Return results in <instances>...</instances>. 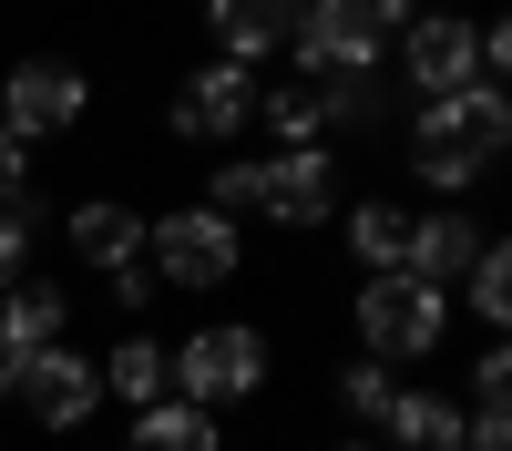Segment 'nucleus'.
Returning a JSON list of instances; mask_svg holds the SVG:
<instances>
[{
	"label": "nucleus",
	"instance_id": "aec40b11",
	"mask_svg": "<svg viewBox=\"0 0 512 451\" xmlns=\"http://www.w3.org/2000/svg\"><path fill=\"white\" fill-rule=\"evenodd\" d=\"M256 123L277 134V154H287V144H328V134H318V103H308V82H297V72H287V82H256Z\"/></svg>",
	"mask_w": 512,
	"mask_h": 451
},
{
	"label": "nucleus",
	"instance_id": "9b49d317",
	"mask_svg": "<svg viewBox=\"0 0 512 451\" xmlns=\"http://www.w3.org/2000/svg\"><path fill=\"white\" fill-rule=\"evenodd\" d=\"M62 257H72L82 277L144 267V205H134V195H72V205H62Z\"/></svg>",
	"mask_w": 512,
	"mask_h": 451
},
{
	"label": "nucleus",
	"instance_id": "f8f14e48",
	"mask_svg": "<svg viewBox=\"0 0 512 451\" xmlns=\"http://www.w3.org/2000/svg\"><path fill=\"white\" fill-rule=\"evenodd\" d=\"M195 21H205V41H216V62L267 72L287 52V31H297V0H195Z\"/></svg>",
	"mask_w": 512,
	"mask_h": 451
},
{
	"label": "nucleus",
	"instance_id": "412c9836",
	"mask_svg": "<svg viewBox=\"0 0 512 451\" xmlns=\"http://www.w3.org/2000/svg\"><path fill=\"white\" fill-rule=\"evenodd\" d=\"M390 390H400V369H390V359H338V410H349V421H369V431H379Z\"/></svg>",
	"mask_w": 512,
	"mask_h": 451
},
{
	"label": "nucleus",
	"instance_id": "20e7f679",
	"mask_svg": "<svg viewBox=\"0 0 512 451\" xmlns=\"http://www.w3.org/2000/svg\"><path fill=\"white\" fill-rule=\"evenodd\" d=\"M420 0H297V31H287V72H369L390 41L410 31Z\"/></svg>",
	"mask_w": 512,
	"mask_h": 451
},
{
	"label": "nucleus",
	"instance_id": "2eb2a0df",
	"mask_svg": "<svg viewBox=\"0 0 512 451\" xmlns=\"http://www.w3.org/2000/svg\"><path fill=\"white\" fill-rule=\"evenodd\" d=\"M379 451H472L461 400L451 390H390V410H379Z\"/></svg>",
	"mask_w": 512,
	"mask_h": 451
},
{
	"label": "nucleus",
	"instance_id": "6ab92c4d",
	"mask_svg": "<svg viewBox=\"0 0 512 451\" xmlns=\"http://www.w3.org/2000/svg\"><path fill=\"white\" fill-rule=\"evenodd\" d=\"M461 308L482 318V339H502V328H512V246H502V236H482V257L461 267Z\"/></svg>",
	"mask_w": 512,
	"mask_h": 451
},
{
	"label": "nucleus",
	"instance_id": "1a4fd4ad",
	"mask_svg": "<svg viewBox=\"0 0 512 451\" xmlns=\"http://www.w3.org/2000/svg\"><path fill=\"white\" fill-rule=\"evenodd\" d=\"M11 410L41 431V441H82L103 421V369H93V349H41V359H21V390H11Z\"/></svg>",
	"mask_w": 512,
	"mask_h": 451
},
{
	"label": "nucleus",
	"instance_id": "4be33fe9",
	"mask_svg": "<svg viewBox=\"0 0 512 451\" xmlns=\"http://www.w3.org/2000/svg\"><path fill=\"white\" fill-rule=\"evenodd\" d=\"M41 267V205L21 195V205H0V287H21Z\"/></svg>",
	"mask_w": 512,
	"mask_h": 451
},
{
	"label": "nucleus",
	"instance_id": "7ed1b4c3",
	"mask_svg": "<svg viewBox=\"0 0 512 451\" xmlns=\"http://www.w3.org/2000/svg\"><path fill=\"white\" fill-rule=\"evenodd\" d=\"M144 267H154V287L226 298V287H246V226L185 195V205H164V216H144Z\"/></svg>",
	"mask_w": 512,
	"mask_h": 451
},
{
	"label": "nucleus",
	"instance_id": "a211bd4d",
	"mask_svg": "<svg viewBox=\"0 0 512 451\" xmlns=\"http://www.w3.org/2000/svg\"><path fill=\"white\" fill-rule=\"evenodd\" d=\"M93 369H103V400H123V410L164 400V339L154 328H123L113 349H93Z\"/></svg>",
	"mask_w": 512,
	"mask_h": 451
},
{
	"label": "nucleus",
	"instance_id": "f3484780",
	"mask_svg": "<svg viewBox=\"0 0 512 451\" xmlns=\"http://www.w3.org/2000/svg\"><path fill=\"white\" fill-rule=\"evenodd\" d=\"M123 451H226V421L164 390V400H144V410H123Z\"/></svg>",
	"mask_w": 512,
	"mask_h": 451
},
{
	"label": "nucleus",
	"instance_id": "39448f33",
	"mask_svg": "<svg viewBox=\"0 0 512 451\" xmlns=\"http://www.w3.org/2000/svg\"><path fill=\"white\" fill-rule=\"evenodd\" d=\"M82 123H93V62L72 52H21L0 72V134L21 144H72Z\"/></svg>",
	"mask_w": 512,
	"mask_h": 451
},
{
	"label": "nucleus",
	"instance_id": "f03ea898",
	"mask_svg": "<svg viewBox=\"0 0 512 451\" xmlns=\"http://www.w3.org/2000/svg\"><path fill=\"white\" fill-rule=\"evenodd\" d=\"M267 380H277V328L267 318H195L185 339H164V390L216 410V421L267 400Z\"/></svg>",
	"mask_w": 512,
	"mask_h": 451
},
{
	"label": "nucleus",
	"instance_id": "b1692460",
	"mask_svg": "<svg viewBox=\"0 0 512 451\" xmlns=\"http://www.w3.org/2000/svg\"><path fill=\"white\" fill-rule=\"evenodd\" d=\"M21 195H31V144L0 134V205H21Z\"/></svg>",
	"mask_w": 512,
	"mask_h": 451
},
{
	"label": "nucleus",
	"instance_id": "6e6552de",
	"mask_svg": "<svg viewBox=\"0 0 512 451\" xmlns=\"http://www.w3.org/2000/svg\"><path fill=\"white\" fill-rule=\"evenodd\" d=\"M472 11L461 0H441V11H410V31L390 41V62H400V82H410V103H451V93H472L482 82V52H472Z\"/></svg>",
	"mask_w": 512,
	"mask_h": 451
},
{
	"label": "nucleus",
	"instance_id": "4468645a",
	"mask_svg": "<svg viewBox=\"0 0 512 451\" xmlns=\"http://www.w3.org/2000/svg\"><path fill=\"white\" fill-rule=\"evenodd\" d=\"M328 226H338V246H349V267H359V277H390V267H400V246H410V205H400V195H349Z\"/></svg>",
	"mask_w": 512,
	"mask_h": 451
},
{
	"label": "nucleus",
	"instance_id": "f257e3e1",
	"mask_svg": "<svg viewBox=\"0 0 512 451\" xmlns=\"http://www.w3.org/2000/svg\"><path fill=\"white\" fill-rule=\"evenodd\" d=\"M502 154H512V93H492V82H472V93H451V103H410V123H400L410 185L441 195V205H461Z\"/></svg>",
	"mask_w": 512,
	"mask_h": 451
},
{
	"label": "nucleus",
	"instance_id": "9d476101",
	"mask_svg": "<svg viewBox=\"0 0 512 451\" xmlns=\"http://www.w3.org/2000/svg\"><path fill=\"white\" fill-rule=\"evenodd\" d=\"M256 82L267 72H236V62L205 52L195 72H175V93H164V134L175 144H236L256 123Z\"/></svg>",
	"mask_w": 512,
	"mask_h": 451
},
{
	"label": "nucleus",
	"instance_id": "423d86ee",
	"mask_svg": "<svg viewBox=\"0 0 512 451\" xmlns=\"http://www.w3.org/2000/svg\"><path fill=\"white\" fill-rule=\"evenodd\" d=\"M349 328H359V359H390V369H410V359H431V349L451 339V298L390 267V277H359Z\"/></svg>",
	"mask_w": 512,
	"mask_h": 451
},
{
	"label": "nucleus",
	"instance_id": "5701e85b",
	"mask_svg": "<svg viewBox=\"0 0 512 451\" xmlns=\"http://www.w3.org/2000/svg\"><path fill=\"white\" fill-rule=\"evenodd\" d=\"M103 298H113V318H123V328H134V318L154 308V267H113V277H103Z\"/></svg>",
	"mask_w": 512,
	"mask_h": 451
},
{
	"label": "nucleus",
	"instance_id": "393cba45",
	"mask_svg": "<svg viewBox=\"0 0 512 451\" xmlns=\"http://www.w3.org/2000/svg\"><path fill=\"white\" fill-rule=\"evenodd\" d=\"M11 390H21V359H11V349H0V400H11Z\"/></svg>",
	"mask_w": 512,
	"mask_h": 451
},
{
	"label": "nucleus",
	"instance_id": "dca6fc26",
	"mask_svg": "<svg viewBox=\"0 0 512 451\" xmlns=\"http://www.w3.org/2000/svg\"><path fill=\"white\" fill-rule=\"evenodd\" d=\"M72 339V298L52 277H21V287H0V349L11 359H41V349H62Z\"/></svg>",
	"mask_w": 512,
	"mask_h": 451
},
{
	"label": "nucleus",
	"instance_id": "ddd939ff",
	"mask_svg": "<svg viewBox=\"0 0 512 451\" xmlns=\"http://www.w3.org/2000/svg\"><path fill=\"white\" fill-rule=\"evenodd\" d=\"M482 216H472V205H431V216H410V246H400V277H420V287H441V298H451V287H461V267H472L482 257Z\"/></svg>",
	"mask_w": 512,
	"mask_h": 451
},
{
	"label": "nucleus",
	"instance_id": "a878e982",
	"mask_svg": "<svg viewBox=\"0 0 512 451\" xmlns=\"http://www.w3.org/2000/svg\"><path fill=\"white\" fill-rule=\"evenodd\" d=\"M338 451H379V441H338Z\"/></svg>",
	"mask_w": 512,
	"mask_h": 451
},
{
	"label": "nucleus",
	"instance_id": "0eeeda50",
	"mask_svg": "<svg viewBox=\"0 0 512 451\" xmlns=\"http://www.w3.org/2000/svg\"><path fill=\"white\" fill-rule=\"evenodd\" d=\"M338 205H349V164H338V144L256 154V216H267L277 236H318Z\"/></svg>",
	"mask_w": 512,
	"mask_h": 451
}]
</instances>
